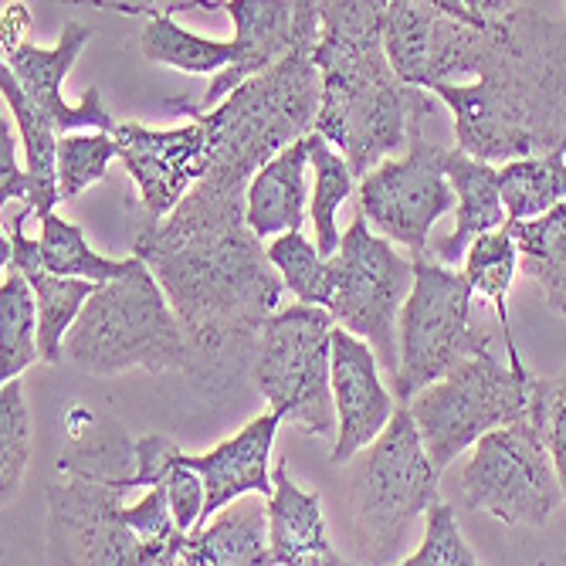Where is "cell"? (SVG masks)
<instances>
[{
	"mask_svg": "<svg viewBox=\"0 0 566 566\" xmlns=\"http://www.w3.org/2000/svg\"><path fill=\"white\" fill-rule=\"evenodd\" d=\"M244 193L197 180L167 218H149L133 244L190 339V374L234 364L285 292L269 248L248 224Z\"/></svg>",
	"mask_w": 566,
	"mask_h": 566,
	"instance_id": "cell-1",
	"label": "cell"
},
{
	"mask_svg": "<svg viewBox=\"0 0 566 566\" xmlns=\"http://www.w3.org/2000/svg\"><path fill=\"white\" fill-rule=\"evenodd\" d=\"M454 116V143L489 164L566 146V21L512 8L489 24L472 82L431 85Z\"/></svg>",
	"mask_w": 566,
	"mask_h": 566,
	"instance_id": "cell-2",
	"label": "cell"
},
{
	"mask_svg": "<svg viewBox=\"0 0 566 566\" xmlns=\"http://www.w3.org/2000/svg\"><path fill=\"white\" fill-rule=\"evenodd\" d=\"M323 106V72L313 48H292L272 69L251 75L228 92L214 109H197V102L177 98L170 113L197 119L208 129V180L224 190H248L275 153L316 129Z\"/></svg>",
	"mask_w": 566,
	"mask_h": 566,
	"instance_id": "cell-3",
	"label": "cell"
},
{
	"mask_svg": "<svg viewBox=\"0 0 566 566\" xmlns=\"http://www.w3.org/2000/svg\"><path fill=\"white\" fill-rule=\"evenodd\" d=\"M316 65L323 72L316 129L349 160L356 177L407 149L410 126L438 113V95L403 82L387 48H346L319 38Z\"/></svg>",
	"mask_w": 566,
	"mask_h": 566,
	"instance_id": "cell-4",
	"label": "cell"
},
{
	"mask_svg": "<svg viewBox=\"0 0 566 566\" xmlns=\"http://www.w3.org/2000/svg\"><path fill=\"white\" fill-rule=\"evenodd\" d=\"M65 356L92 377L190 374L193 349L153 269L133 254V265L102 282L65 339Z\"/></svg>",
	"mask_w": 566,
	"mask_h": 566,
	"instance_id": "cell-5",
	"label": "cell"
},
{
	"mask_svg": "<svg viewBox=\"0 0 566 566\" xmlns=\"http://www.w3.org/2000/svg\"><path fill=\"white\" fill-rule=\"evenodd\" d=\"M349 505L364 563H400V546L428 505L441 499L438 469L410 407L400 400L390 424L349 461Z\"/></svg>",
	"mask_w": 566,
	"mask_h": 566,
	"instance_id": "cell-6",
	"label": "cell"
},
{
	"mask_svg": "<svg viewBox=\"0 0 566 566\" xmlns=\"http://www.w3.org/2000/svg\"><path fill=\"white\" fill-rule=\"evenodd\" d=\"M333 329L326 305L275 308L254 339V384L272 410L305 438H336L333 421Z\"/></svg>",
	"mask_w": 566,
	"mask_h": 566,
	"instance_id": "cell-7",
	"label": "cell"
},
{
	"mask_svg": "<svg viewBox=\"0 0 566 566\" xmlns=\"http://www.w3.org/2000/svg\"><path fill=\"white\" fill-rule=\"evenodd\" d=\"M536 384L539 377L526 367H502L492 349H482L403 403L415 415L434 469L444 472L492 428L530 418Z\"/></svg>",
	"mask_w": 566,
	"mask_h": 566,
	"instance_id": "cell-8",
	"label": "cell"
},
{
	"mask_svg": "<svg viewBox=\"0 0 566 566\" xmlns=\"http://www.w3.org/2000/svg\"><path fill=\"white\" fill-rule=\"evenodd\" d=\"M546 377L536 384L533 415L492 428L472 444L461 472V495L475 512H489L505 526H546L563 499L553 458L543 438Z\"/></svg>",
	"mask_w": 566,
	"mask_h": 566,
	"instance_id": "cell-9",
	"label": "cell"
},
{
	"mask_svg": "<svg viewBox=\"0 0 566 566\" xmlns=\"http://www.w3.org/2000/svg\"><path fill=\"white\" fill-rule=\"evenodd\" d=\"M472 295L465 272L444 262L415 259V285L397 319L400 364L394 377L397 400H410L428 384L451 374L461 359L489 349L492 336L472 323Z\"/></svg>",
	"mask_w": 566,
	"mask_h": 566,
	"instance_id": "cell-10",
	"label": "cell"
},
{
	"mask_svg": "<svg viewBox=\"0 0 566 566\" xmlns=\"http://www.w3.org/2000/svg\"><path fill=\"white\" fill-rule=\"evenodd\" d=\"M333 265V292L326 308L333 313L336 326L364 336L380 367L397 377L400 349H397V319L400 308L415 285V262L370 228V221L359 214L346 231L329 259Z\"/></svg>",
	"mask_w": 566,
	"mask_h": 566,
	"instance_id": "cell-11",
	"label": "cell"
},
{
	"mask_svg": "<svg viewBox=\"0 0 566 566\" xmlns=\"http://www.w3.org/2000/svg\"><path fill=\"white\" fill-rule=\"evenodd\" d=\"M418 119L410 126L403 157H387L359 177V214L374 231L403 244L415 259L428 254L431 228L454 211V187L448 180V146L424 139Z\"/></svg>",
	"mask_w": 566,
	"mask_h": 566,
	"instance_id": "cell-12",
	"label": "cell"
},
{
	"mask_svg": "<svg viewBox=\"0 0 566 566\" xmlns=\"http://www.w3.org/2000/svg\"><path fill=\"white\" fill-rule=\"evenodd\" d=\"M126 492L109 479L69 475L48 485V559L92 566H149L146 543L126 523Z\"/></svg>",
	"mask_w": 566,
	"mask_h": 566,
	"instance_id": "cell-13",
	"label": "cell"
},
{
	"mask_svg": "<svg viewBox=\"0 0 566 566\" xmlns=\"http://www.w3.org/2000/svg\"><path fill=\"white\" fill-rule=\"evenodd\" d=\"M119 160L129 170L149 218H167L187 190L208 174V129L197 119L177 129H153L143 123H116Z\"/></svg>",
	"mask_w": 566,
	"mask_h": 566,
	"instance_id": "cell-14",
	"label": "cell"
},
{
	"mask_svg": "<svg viewBox=\"0 0 566 566\" xmlns=\"http://www.w3.org/2000/svg\"><path fill=\"white\" fill-rule=\"evenodd\" d=\"M333 403H336V438L329 461H346L364 451L397 415V394L380 380V359L374 346L343 326L333 329Z\"/></svg>",
	"mask_w": 566,
	"mask_h": 566,
	"instance_id": "cell-15",
	"label": "cell"
},
{
	"mask_svg": "<svg viewBox=\"0 0 566 566\" xmlns=\"http://www.w3.org/2000/svg\"><path fill=\"white\" fill-rule=\"evenodd\" d=\"M92 41V31L78 21H69L62 28L59 44L41 48V44H21L14 51H4V65L14 72L21 88L34 106H41L59 133H75V129H116V119L109 116L106 102H102L98 88H88L78 102H65L62 85L69 72L75 69L82 48Z\"/></svg>",
	"mask_w": 566,
	"mask_h": 566,
	"instance_id": "cell-16",
	"label": "cell"
},
{
	"mask_svg": "<svg viewBox=\"0 0 566 566\" xmlns=\"http://www.w3.org/2000/svg\"><path fill=\"white\" fill-rule=\"evenodd\" d=\"M34 211L28 203L11 214V221L4 218V241H0V262L4 269H18L28 275L31 289H34V302H38V346H41V364L59 367L62 353H65V339L82 313V305L92 298V292L98 289V282L88 279H69V275H55L51 269H44L41 259V244L34 238L24 234V224Z\"/></svg>",
	"mask_w": 566,
	"mask_h": 566,
	"instance_id": "cell-17",
	"label": "cell"
},
{
	"mask_svg": "<svg viewBox=\"0 0 566 566\" xmlns=\"http://www.w3.org/2000/svg\"><path fill=\"white\" fill-rule=\"evenodd\" d=\"M190 8L228 11L234 21L231 41L238 44L234 65L211 75V85L197 102V109H214L228 92H234L251 75L272 69L279 59H285L295 48V4L292 0H187V4H177L167 11L177 14V11H190Z\"/></svg>",
	"mask_w": 566,
	"mask_h": 566,
	"instance_id": "cell-18",
	"label": "cell"
},
{
	"mask_svg": "<svg viewBox=\"0 0 566 566\" xmlns=\"http://www.w3.org/2000/svg\"><path fill=\"white\" fill-rule=\"evenodd\" d=\"M279 424H285V418L279 415V410L269 407L265 415L248 421L238 434L214 444L211 451L193 454V451L180 448V461H184V465H190L193 472H200L203 485H208V505H203L200 526L208 523L214 512H221L224 505H231L234 499H241L248 492L272 499L275 479H272L269 461H272Z\"/></svg>",
	"mask_w": 566,
	"mask_h": 566,
	"instance_id": "cell-19",
	"label": "cell"
},
{
	"mask_svg": "<svg viewBox=\"0 0 566 566\" xmlns=\"http://www.w3.org/2000/svg\"><path fill=\"white\" fill-rule=\"evenodd\" d=\"M275 492L269 499V539L272 563L279 566H339L349 563L326 536L323 499L319 492H305L292 482L285 461L272 472Z\"/></svg>",
	"mask_w": 566,
	"mask_h": 566,
	"instance_id": "cell-20",
	"label": "cell"
},
{
	"mask_svg": "<svg viewBox=\"0 0 566 566\" xmlns=\"http://www.w3.org/2000/svg\"><path fill=\"white\" fill-rule=\"evenodd\" d=\"M254 492L234 499L221 512L187 536L180 563L187 566H269V499L265 505L251 499Z\"/></svg>",
	"mask_w": 566,
	"mask_h": 566,
	"instance_id": "cell-21",
	"label": "cell"
},
{
	"mask_svg": "<svg viewBox=\"0 0 566 566\" xmlns=\"http://www.w3.org/2000/svg\"><path fill=\"white\" fill-rule=\"evenodd\" d=\"M448 180L454 187V231L438 244V262H461L469 244L495 228L509 224L499 170L489 160H479L461 146L448 153Z\"/></svg>",
	"mask_w": 566,
	"mask_h": 566,
	"instance_id": "cell-22",
	"label": "cell"
},
{
	"mask_svg": "<svg viewBox=\"0 0 566 566\" xmlns=\"http://www.w3.org/2000/svg\"><path fill=\"white\" fill-rule=\"evenodd\" d=\"M308 164V139H295L282 153L248 180L244 211L251 231L265 238H279L285 231H302L305 221V170Z\"/></svg>",
	"mask_w": 566,
	"mask_h": 566,
	"instance_id": "cell-23",
	"label": "cell"
},
{
	"mask_svg": "<svg viewBox=\"0 0 566 566\" xmlns=\"http://www.w3.org/2000/svg\"><path fill=\"white\" fill-rule=\"evenodd\" d=\"M0 95H4L8 109L14 116V129L21 136L24 149V167L31 174V211L44 218L48 211H55V203L62 200L59 190V126L51 123V116L34 106L14 72L0 62Z\"/></svg>",
	"mask_w": 566,
	"mask_h": 566,
	"instance_id": "cell-24",
	"label": "cell"
},
{
	"mask_svg": "<svg viewBox=\"0 0 566 566\" xmlns=\"http://www.w3.org/2000/svg\"><path fill=\"white\" fill-rule=\"evenodd\" d=\"M65 438L69 451L59 458L62 475H92L119 485L136 472V441L113 418H98L88 407H69Z\"/></svg>",
	"mask_w": 566,
	"mask_h": 566,
	"instance_id": "cell-25",
	"label": "cell"
},
{
	"mask_svg": "<svg viewBox=\"0 0 566 566\" xmlns=\"http://www.w3.org/2000/svg\"><path fill=\"white\" fill-rule=\"evenodd\" d=\"M461 262H465L461 272H465L469 285L495 305L509 367H516V370L526 367L523 356H520V346H516V336H512V323H509V292H512V279H516V272H520V244H516V238H512L509 224L479 234L469 244Z\"/></svg>",
	"mask_w": 566,
	"mask_h": 566,
	"instance_id": "cell-26",
	"label": "cell"
},
{
	"mask_svg": "<svg viewBox=\"0 0 566 566\" xmlns=\"http://www.w3.org/2000/svg\"><path fill=\"white\" fill-rule=\"evenodd\" d=\"M520 244V272L543 289L549 308L566 319V200L530 221H509Z\"/></svg>",
	"mask_w": 566,
	"mask_h": 566,
	"instance_id": "cell-27",
	"label": "cell"
},
{
	"mask_svg": "<svg viewBox=\"0 0 566 566\" xmlns=\"http://www.w3.org/2000/svg\"><path fill=\"white\" fill-rule=\"evenodd\" d=\"M143 14L149 18L139 34V48L146 62L170 65L187 75H218L221 69L234 65L238 59L234 41L200 38L180 28L170 11H143Z\"/></svg>",
	"mask_w": 566,
	"mask_h": 566,
	"instance_id": "cell-28",
	"label": "cell"
},
{
	"mask_svg": "<svg viewBox=\"0 0 566 566\" xmlns=\"http://www.w3.org/2000/svg\"><path fill=\"white\" fill-rule=\"evenodd\" d=\"M509 221H530L566 200V146L533 153L499 167Z\"/></svg>",
	"mask_w": 566,
	"mask_h": 566,
	"instance_id": "cell-29",
	"label": "cell"
},
{
	"mask_svg": "<svg viewBox=\"0 0 566 566\" xmlns=\"http://www.w3.org/2000/svg\"><path fill=\"white\" fill-rule=\"evenodd\" d=\"M41 359L38 302L24 272L4 269L0 279V384L18 380Z\"/></svg>",
	"mask_w": 566,
	"mask_h": 566,
	"instance_id": "cell-30",
	"label": "cell"
},
{
	"mask_svg": "<svg viewBox=\"0 0 566 566\" xmlns=\"http://www.w3.org/2000/svg\"><path fill=\"white\" fill-rule=\"evenodd\" d=\"M305 139H308V164H313V203H308V211H313L319 251L326 259H333L343 241V231L336 228V214L356 187V174L349 160L319 129H313Z\"/></svg>",
	"mask_w": 566,
	"mask_h": 566,
	"instance_id": "cell-31",
	"label": "cell"
},
{
	"mask_svg": "<svg viewBox=\"0 0 566 566\" xmlns=\"http://www.w3.org/2000/svg\"><path fill=\"white\" fill-rule=\"evenodd\" d=\"M41 221V234H38V244H41V259H44V269H51L55 275H69V279H88V282H109V279H119L129 265H133V254L129 259H106V254H98L88 248L85 234L78 224L65 221L62 214L48 211Z\"/></svg>",
	"mask_w": 566,
	"mask_h": 566,
	"instance_id": "cell-32",
	"label": "cell"
},
{
	"mask_svg": "<svg viewBox=\"0 0 566 566\" xmlns=\"http://www.w3.org/2000/svg\"><path fill=\"white\" fill-rule=\"evenodd\" d=\"M441 11L431 0H390L387 21H384V48L394 72L424 88V65H428V48Z\"/></svg>",
	"mask_w": 566,
	"mask_h": 566,
	"instance_id": "cell-33",
	"label": "cell"
},
{
	"mask_svg": "<svg viewBox=\"0 0 566 566\" xmlns=\"http://www.w3.org/2000/svg\"><path fill=\"white\" fill-rule=\"evenodd\" d=\"M269 262L275 265V272L282 275L285 289L298 302H313V305H326L329 302L333 265H329L326 254L319 251V244L308 241L302 231H285V234L272 238Z\"/></svg>",
	"mask_w": 566,
	"mask_h": 566,
	"instance_id": "cell-34",
	"label": "cell"
},
{
	"mask_svg": "<svg viewBox=\"0 0 566 566\" xmlns=\"http://www.w3.org/2000/svg\"><path fill=\"white\" fill-rule=\"evenodd\" d=\"M34 448V424L24 400L21 377L0 387V505H11L21 492Z\"/></svg>",
	"mask_w": 566,
	"mask_h": 566,
	"instance_id": "cell-35",
	"label": "cell"
},
{
	"mask_svg": "<svg viewBox=\"0 0 566 566\" xmlns=\"http://www.w3.org/2000/svg\"><path fill=\"white\" fill-rule=\"evenodd\" d=\"M119 160V143L113 133H62L59 139V190L62 200L78 197L92 184H102L109 164Z\"/></svg>",
	"mask_w": 566,
	"mask_h": 566,
	"instance_id": "cell-36",
	"label": "cell"
},
{
	"mask_svg": "<svg viewBox=\"0 0 566 566\" xmlns=\"http://www.w3.org/2000/svg\"><path fill=\"white\" fill-rule=\"evenodd\" d=\"M390 0H319V38L346 48H384Z\"/></svg>",
	"mask_w": 566,
	"mask_h": 566,
	"instance_id": "cell-37",
	"label": "cell"
},
{
	"mask_svg": "<svg viewBox=\"0 0 566 566\" xmlns=\"http://www.w3.org/2000/svg\"><path fill=\"white\" fill-rule=\"evenodd\" d=\"M400 563L403 566H475L479 559L458 533L454 509L438 499L424 512V543Z\"/></svg>",
	"mask_w": 566,
	"mask_h": 566,
	"instance_id": "cell-38",
	"label": "cell"
},
{
	"mask_svg": "<svg viewBox=\"0 0 566 566\" xmlns=\"http://www.w3.org/2000/svg\"><path fill=\"white\" fill-rule=\"evenodd\" d=\"M167 485L170 495V509H174V520L184 533H193L200 526L203 516V505H208V485H203L200 472H193L190 465L180 461V448L174 454V465L167 469V475L160 479Z\"/></svg>",
	"mask_w": 566,
	"mask_h": 566,
	"instance_id": "cell-39",
	"label": "cell"
},
{
	"mask_svg": "<svg viewBox=\"0 0 566 566\" xmlns=\"http://www.w3.org/2000/svg\"><path fill=\"white\" fill-rule=\"evenodd\" d=\"M543 438L553 458L556 479L566 499V370L546 377V403H543Z\"/></svg>",
	"mask_w": 566,
	"mask_h": 566,
	"instance_id": "cell-40",
	"label": "cell"
},
{
	"mask_svg": "<svg viewBox=\"0 0 566 566\" xmlns=\"http://www.w3.org/2000/svg\"><path fill=\"white\" fill-rule=\"evenodd\" d=\"M8 203H28L31 208V174L21 164L18 139L4 116L0 119V208H8Z\"/></svg>",
	"mask_w": 566,
	"mask_h": 566,
	"instance_id": "cell-41",
	"label": "cell"
},
{
	"mask_svg": "<svg viewBox=\"0 0 566 566\" xmlns=\"http://www.w3.org/2000/svg\"><path fill=\"white\" fill-rule=\"evenodd\" d=\"M180 444H174L170 438L164 434H146L136 441V472L129 479L119 482V489L133 492V489H149V485H157L167 469L174 465V454H177Z\"/></svg>",
	"mask_w": 566,
	"mask_h": 566,
	"instance_id": "cell-42",
	"label": "cell"
},
{
	"mask_svg": "<svg viewBox=\"0 0 566 566\" xmlns=\"http://www.w3.org/2000/svg\"><path fill=\"white\" fill-rule=\"evenodd\" d=\"M31 24V11L21 4V0H14V4L4 8V14H0V48L4 51H14L24 44V31Z\"/></svg>",
	"mask_w": 566,
	"mask_h": 566,
	"instance_id": "cell-43",
	"label": "cell"
},
{
	"mask_svg": "<svg viewBox=\"0 0 566 566\" xmlns=\"http://www.w3.org/2000/svg\"><path fill=\"white\" fill-rule=\"evenodd\" d=\"M469 8L479 18V24H492L512 11V0H469Z\"/></svg>",
	"mask_w": 566,
	"mask_h": 566,
	"instance_id": "cell-44",
	"label": "cell"
},
{
	"mask_svg": "<svg viewBox=\"0 0 566 566\" xmlns=\"http://www.w3.org/2000/svg\"><path fill=\"white\" fill-rule=\"evenodd\" d=\"M431 4H434V8H438L441 14L454 18V21H465V24L485 28V24H479V18L472 14V8H469V0H431Z\"/></svg>",
	"mask_w": 566,
	"mask_h": 566,
	"instance_id": "cell-45",
	"label": "cell"
},
{
	"mask_svg": "<svg viewBox=\"0 0 566 566\" xmlns=\"http://www.w3.org/2000/svg\"><path fill=\"white\" fill-rule=\"evenodd\" d=\"M149 4H153V0H146V8H149Z\"/></svg>",
	"mask_w": 566,
	"mask_h": 566,
	"instance_id": "cell-46",
	"label": "cell"
}]
</instances>
